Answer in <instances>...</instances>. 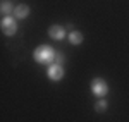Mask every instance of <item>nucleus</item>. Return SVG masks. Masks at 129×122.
Segmentation results:
<instances>
[{"label": "nucleus", "mask_w": 129, "mask_h": 122, "mask_svg": "<svg viewBox=\"0 0 129 122\" xmlns=\"http://www.w3.org/2000/svg\"><path fill=\"white\" fill-rule=\"evenodd\" d=\"M55 50L50 47V45H40L36 50L33 52V59L38 62V64H43V65H50L52 62L55 60Z\"/></svg>", "instance_id": "obj_1"}, {"label": "nucleus", "mask_w": 129, "mask_h": 122, "mask_svg": "<svg viewBox=\"0 0 129 122\" xmlns=\"http://www.w3.org/2000/svg\"><path fill=\"white\" fill-rule=\"evenodd\" d=\"M91 93L96 96V98H102L109 93V84L103 77H95L91 81Z\"/></svg>", "instance_id": "obj_2"}, {"label": "nucleus", "mask_w": 129, "mask_h": 122, "mask_svg": "<svg viewBox=\"0 0 129 122\" xmlns=\"http://www.w3.org/2000/svg\"><path fill=\"white\" fill-rule=\"evenodd\" d=\"M2 31H4V34H7V36L16 34V31H17V21L14 19L12 16H5V17L2 19Z\"/></svg>", "instance_id": "obj_3"}, {"label": "nucleus", "mask_w": 129, "mask_h": 122, "mask_svg": "<svg viewBox=\"0 0 129 122\" xmlns=\"http://www.w3.org/2000/svg\"><path fill=\"white\" fill-rule=\"evenodd\" d=\"M47 76L50 77V81H60L64 77V67L60 64H50Z\"/></svg>", "instance_id": "obj_4"}, {"label": "nucleus", "mask_w": 129, "mask_h": 122, "mask_svg": "<svg viewBox=\"0 0 129 122\" xmlns=\"http://www.w3.org/2000/svg\"><path fill=\"white\" fill-rule=\"evenodd\" d=\"M66 34H67L66 29H64L62 26H59V24H53V26H50V28H48V36L52 38V40H55V41L64 40Z\"/></svg>", "instance_id": "obj_5"}, {"label": "nucleus", "mask_w": 129, "mask_h": 122, "mask_svg": "<svg viewBox=\"0 0 129 122\" xmlns=\"http://www.w3.org/2000/svg\"><path fill=\"white\" fill-rule=\"evenodd\" d=\"M29 7L26 5V4H21V5H16V10H14V16H16V19H26L28 16H29Z\"/></svg>", "instance_id": "obj_6"}, {"label": "nucleus", "mask_w": 129, "mask_h": 122, "mask_svg": "<svg viewBox=\"0 0 129 122\" xmlns=\"http://www.w3.org/2000/svg\"><path fill=\"white\" fill-rule=\"evenodd\" d=\"M67 38L72 45H81L83 43V34H81L79 31H71L69 34H67Z\"/></svg>", "instance_id": "obj_7"}, {"label": "nucleus", "mask_w": 129, "mask_h": 122, "mask_svg": "<svg viewBox=\"0 0 129 122\" xmlns=\"http://www.w3.org/2000/svg\"><path fill=\"white\" fill-rule=\"evenodd\" d=\"M0 10H2V14H5V16H10V14H14V10H16V7L12 5V2H4L2 4V7H0Z\"/></svg>", "instance_id": "obj_8"}, {"label": "nucleus", "mask_w": 129, "mask_h": 122, "mask_svg": "<svg viewBox=\"0 0 129 122\" xmlns=\"http://www.w3.org/2000/svg\"><path fill=\"white\" fill-rule=\"evenodd\" d=\"M95 110L96 112H105L107 110V102L105 100H98V102L95 103Z\"/></svg>", "instance_id": "obj_9"}, {"label": "nucleus", "mask_w": 129, "mask_h": 122, "mask_svg": "<svg viewBox=\"0 0 129 122\" xmlns=\"http://www.w3.org/2000/svg\"><path fill=\"white\" fill-rule=\"evenodd\" d=\"M62 60H64V53H57V55H55V64H60V65H62Z\"/></svg>", "instance_id": "obj_10"}]
</instances>
